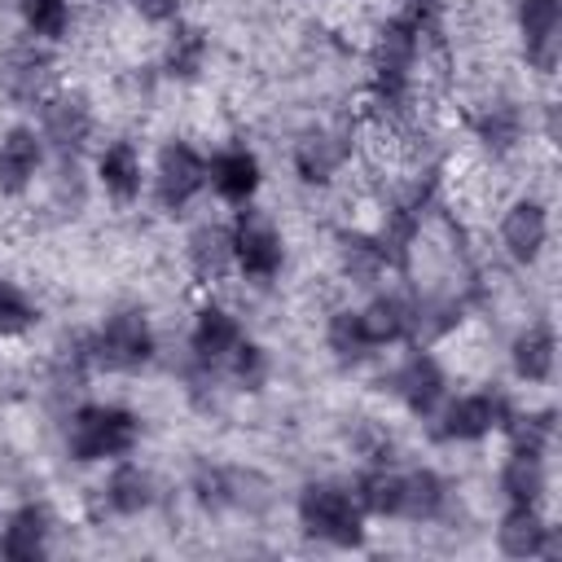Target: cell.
<instances>
[{
	"instance_id": "cell-1",
	"label": "cell",
	"mask_w": 562,
	"mask_h": 562,
	"mask_svg": "<svg viewBox=\"0 0 562 562\" xmlns=\"http://www.w3.org/2000/svg\"><path fill=\"white\" fill-rule=\"evenodd\" d=\"M140 435H145L140 417L114 400H83L66 413V426H61L66 457L79 465H110L119 457H132Z\"/></svg>"
},
{
	"instance_id": "cell-2",
	"label": "cell",
	"mask_w": 562,
	"mask_h": 562,
	"mask_svg": "<svg viewBox=\"0 0 562 562\" xmlns=\"http://www.w3.org/2000/svg\"><path fill=\"white\" fill-rule=\"evenodd\" d=\"M294 518L307 540L329 544V549H360L364 544V509L351 492V483L338 479H312L294 496Z\"/></svg>"
},
{
	"instance_id": "cell-3",
	"label": "cell",
	"mask_w": 562,
	"mask_h": 562,
	"mask_svg": "<svg viewBox=\"0 0 562 562\" xmlns=\"http://www.w3.org/2000/svg\"><path fill=\"white\" fill-rule=\"evenodd\" d=\"M154 356H158V334H154V321L145 316V307H114L88 334V360L101 373L132 378V373L149 369Z\"/></svg>"
},
{
	"instance_id": "cell-4",
	"label": "cell",
	"mask_w": 562,
	"mask_h": 562,
	"mask_svg": "<svg viewBox=\"0 0 562 562\" xmlns=\"http://www.w3.org/2000/svg\"><path fill=\"white\" fill-rule=\"evenodd\" d=\"M40 140L48 149V158H83L92 149L97 136V105L83 88H53L40 105Z\"/></svg>"
},
{
	"instance_id": "cell-5",
	"label": "cell",
	"mask_w": 562,
	"mask_h": 562,
	"mask_svg": "<svg viewBox=\"0 0 562 562\" xmlns=\"http://www.w3.org/2000/svg\"><path fill=\"white\" fill-rule=\"evenodd\" d=\"M149 193H154L158 211L184 215L206 193V154L184 136L162 140L154 154V167H149Z\"/></svg>"
},
{
	"instance_id": "cell-6",
	"label": "cell",
	"mask_w": 562,
	"mask_h": 562,
	"mask_svg": "<svg viewBox=\"0 0 562 562\" xmlns=\"http://www.w3.org/2000/svg\"><path fill=\"white\" fill-rule=\"evenodd\" d=\"M228 228H233V272L250 285H272L285 268V237L277 220L250 202V206H237Z\"/></svg>"
},
{
	"instance_id": "cell-7",
	"label": "cell",
	"mask_w": 562,
	"mask_h": 562,
	"mask_svg": "<svg viewBox=\"0 0 562 562\" xmlns=\"http://www.w3.org/2000/svg\"><path fill=\"white\" fill-rule=\"evenodd\" d=\"M509 417H514V404L501 386H483V391H465V395L448 391V400L430 417V430L439 443H479V439L505 430Z\"/></svg>"
},
{
	"instance_id": "cell-8",
	"label": "cell",
	"mask_w": 562,
	"mask_h": 562,
	"mask_svg": "<svg viewBox=\"0 0 562 562\" xmlns=\"http://www.w3.org/2000/svg\"><path fill=\"white\" fill-rule=\"evenodd\" d=\"M386 391L417 417V422H430L435 408L448 400V373L439 364L435 351H426L422 342H408V351L391 364L386 373Z\"/></svg>"
},
{
	"instance_id": "cell-9",
	"label": "cell",
	"mask_w": 562,
	"mask_h": 562,
	"mask_svg": "<svg viewBox=\"0 0 562 562\" xmlns=\"http://www.w3.org/2000/svg\"><path fill=\"white\" fill-rule=\"evenodd\" d=\"M53 79H57V57H53V44H40V40H22V44H9L0 53V92L18 105H40L48 92H53Z\"/></svg>"
},
{
	"instance_id": "cell-10",
	"label": "cell",
	"mask_w": 562,
	"mask_h": 562,
	"mask_svg": "<svg viewBox=\"0 0 562 562\" xmlns=\"http://www.w3.org/2000/svg\"><path fill=\"white\" fill-rule=\"evenodd\" d=\"M522 57L536 75H553L562 57V0H514Z\"/></svg>"
},
{
	"instance_id": "cell-11",
	"label": "cell",
	"mask_w": 562,
	"mask_h": 562,
	"mask_svg": "<svg viewBox=\"0 0 562 562\" xmlns=\"http://www.w3.org/2000/svg\"><path fill=\"white\" fill-rule=\"evenodd\" d=\"M48 149L35 123H13L0 132V198H22L44 180Z\"/></svg>"
},
{
	"instance_id": "cell-12",
	"label": "cell",
	"mask_w": 562,
	"mask_h": 562,
	"mask_svg": "<svg viewBox=\"0 0 562 562\" xmlns=\"http://www.w3.org/2000/svg\"><path fill=\"white\" fill-rule=\"evenodd\" d=\"M206 189L224 206H250L263 189V162L246 145H224L206 158Z\"/></svg>"
},
{
	"instance_id": "cell-13",
	"label": "cell",
	"mask_w": 562,
	"mask_h": 562,
	"mask_svg": "<svg viewBox=\"0 0 562 562\" xmlns=\"http://www.w3.org/2000/svg\"><path fill=\"white\" fill-rule=\"evenodd\" d=\"M246 338L241 321L224 307V303H202L193 312V325H189V364L193 369H206V373H220L224 360L237 351V342Z\"/></svg>"
},
{
	"instance_id": "cell-14",
	"label": "cell",
	"mask_w": 562,
	"mask_h": 562,
	"mask_svg": "<svg viewBox=\"0 0 562 562\" xmlns=\"http://www.w3.org/2000/svg\"><path fill=\"white\" fill-rule=\"evenodd\" d=\"M496 237H501V250L509 263L531 268L549 246V206L540 198H527V193L514 198L496 224Z\"/></svg>"
},
{
	"instance_id": "cell-15",
	"label": "cell",
	"mask_w": 562,
	"mask_h": 562,
	"mask_svg": "<svg viewBox=\"0 0 562 562\" xmlns=\"http://www.w3.org/2000/svg\"><path fill=\"white\" fill-rule=\"evenodd\" d=\"M92 180L110 202L132 206L149 184V171H145V158L136 149V140H127V136L105 140L97 149V158H92Z\"/></svg>"
},
{
	"instance_id": "cell-16",
	"label": "cell",
	"mask_w": 562,
	"mask_h": 562,
	"mask_svg": "<svg viewBox=\"0 0 562 562\" xmlns=\"http://www.w3.org/2000/svg\"><path fill=\"white\" fill-rule=\"evenodd\" d=\"M97 501L110 518H140L158 501V479H154L149 465H140L132 457H119V461H110V470L97 487Z\"/></svg>"
},
{
	"instance_id": "cell-17",
	"label": "cell",
	"mask_w": 562,
	"mask_h": 562,
	"mask_svg": "<svg viewBox=\"0 0 562 562\" xmlns=\"http://www.w3.org/2000/svg\"><path fill=\"white\" fill-rule=\"evenodd\" d=\"M347 158H351V132L347 127H307L294 140V176L303 184H329Z\"/></svg>"
},
{
	"instance_id": "cell-18",
	"label": "cell",
	"mask_w": 562,
	"mask_h": 562,
	"mask_svg": "<svg viewBox=\"0 0 562 562\" xmlns=\"http://www.w3.org/2000/svg\"><path fill=\"white\" fill-rule=\"evenodd\" d=\"M496 549L505 558H553L558 536L540 505H505V514L496 518Z\"/></svg>"
},
{
	"instance_id": "cell-19",
	"label": "cell",
	"mask_w": 562,
	"mask_h": 562,
	"mask_svg": "<svg viewBox=\"0 0 562 562\" xmlns=\"http://www.w3.org/2000/svg\"><path fill=\"white\" fill-rule=\"evenodd\" d=\"M53 553V518L44 505L26 501L18 509H9V518L0 522V558L9 562H35Z\"/></svg>"
},
{
	"instance_id": "cell-20",
	"label": "cell",
	"mask_w": 562,
	"mask_h": 562,
	"mask_svg": "<svg viewBox=\"0 0 562 562\" xmlns=\"http://www.w3.org/2000/svg\"><path fill=\"white\" fill-rule=\"evenodd\" d=\"M184 263L202 285H215L233 272V228L224 220H198L184 237Z\"/></svg>"
},
{
	"instance_id": "cell-21",
	"label": "cell",
	"mask_w": 562,
	"mask_h": 562,
	"mask_svg": "<svg viewBox=\"0 0 562 562\" xmlns=\"http://www.w3.org/2000/svg\"><path fill=\"white\" fill-rule=\"evenodd\" d=\"M360 316L373 334L378 347H404L413 342V321H417V299L400 294V290H369V299L360 303Z\"/></svg>"
},
{
	"instance_id": "cell-22",
	"label": "cell",
	"mask_w": 562,
	"mask_h": 562,
	"mask_svg": "<svg viewBox=\"0 0 562 562\" xmlns=\"http://www.w3.org/2000/svg\"><path fill=\"white\" fill-rule=\"evenodd\" d=\"M558 364V334L549 321H527L509 342V369L527 386H544Z\"/></svg>"
},
{
	"instance_id": "cell-23",
	"label": "cell",
	"mask_w": 562,
	"mask_h": 562,
	"mask_svg": "<svg viewBox=\"0 0 562 562\" xmlns=\"http://www.w3.org/2000/svg\"><path fill=\"white\" fill-rule=\"evenodd\" d=\"M206 57H211V40L198 22H184L176 18L167 26V40H162V75L176 79V83H189L206 70Z\"/></svg>"
},
{
	"instance_id": "cell-24",
	"label": "cell",
	"mask_w": 562,
	"mask_h": 562,
	"mask_svg": "<svg viewBox=\"0 0 562 562\" xmlns=\"http://www.w3.org/2000/svg\"><path fill=\"white\" fill-rule=\"evenodd\" d=\"M452 505V487L439 470L417 465L404 470V496H400V522H439Z\"/></svg>"
},
{
	"instance_id": "cell-25",
	"label": "cell",
	"mask_w": 562,
	"mask_h": 562,
	"mask_svg": "<svg viewBox=\"0 0 562 562\" xmlns=\"http://www.w3.org/2000/svg\"><path fill=\"white\" fill-rule=\"evenodd\" d=\"M338 268L351 285L360 290H378L386 268H391V250L386 237H369V233H342L338 237Z\"/></svg>"
},
{
	"instance_id": "cell-26",
	"label": "cell",
	"mask_w": 562,
	"mask_h": 562,
	"mask_svg": "<svg viewBox=\"0 0 562 562\" xmlns=\"http://www.w3.org/2000/svg\"><path fill=\"white\" fill-rule=\"evenodd\" d=\"M496 487L505 496V505H544L549 492V457H531V452H505L501 470H496Z\"/></svg>"
},
{
	"instance_id": "cell-27",
	"label": "cell",
	"mask_w": 562,
	"mask_h": 562,
	"mask_svg": "<svg viewBox=\"0 0 562 562\" xmlns=\"http://www.w3.org/2000/svg\"><path fill=\"white\" fill-rule=\"evenodd\" d=\"M325 347H329V356H334L342 369H356V364H364V360H373V356L382 351V347L373 342V334H369L360 307H338V312H329V321H325Z\"/></svg>"
},
{
	"instance_id": "cell-28",
	"label": "cell",
	"mask_w": 562,
	"mask_h": 562,
	"mask_svg": "<svg viewBox=\"0 0 562 562\" xmlns=\"http://www.w3.org/2000/svg\"><path fill=\"white\" fill-rule=\"evenodd\" d=\"M474 132L479 140L492 149V154H514L522 140H527V119L514 101H492L483 105V114L474 119Z\"/></svg>"
},
{
	"instance_id": "cell-29",
	"label": "cell",
	"mask_w": 562,
	"mask_h": 562,
	"mask_svg": "<svg viewBox=\"0 0 562 562\" xmlns=\"http://www.w3.org/2000/svg\"><path fill=\"white\" fill-rule=\"evenodd\" d=\"M18 22H22V31L31 40L61 44L70 35L75 9H70V0H18Z\"/></svg>"
},
{
	"instance_id": "cell-30",
	"label": "cell",
	"mask_w": 562,
	"mask_h": 562,
	"mask_svg": "<svg viewBox=\"0 0 562 562\" xmlns=\"http://www.w3.org/2000/svg\"><path fill=\"white\" fill-rule=\"evenodd\" d=\"M220 378H228V382H233V391H246V395L263 391V386H268V378H272V356H268V347H263V342H255V338H241V342H237V351L224 360Z\"/></svg>"
},
{
	"instance_id": "cell-31",
	"label": "cell",
	"mask_w": 562,
	"mask_h": 562,
	"mask_svg": "<svg viewBox=\"0 0 562 562\" xmlns=\"http://www.w3.org/2000/svg\"><path fill=\"white\" fill-rule=\"evenodd\" d=\"M44 180H48V202H53L57 215H66V220L83 215V206H88V176H83L79 158H53V171Z\"/></svg>"
},
{
	"instance_id": "cell-32",
	"label": "cell",
	"mask_w": 562,
	"mask_h": 562,
	"mask_svg": "<svg viewBox=\"0 0 562 562\" xmlns=\"http://www.w3.org/2000/svg\"><path fill=\"white\" fill-rule=\"evenodd\" d=\"M40 303L26 285L0 277V338H26L40 325Z\"/></svg>"
},
{
	"instance_id": "cell-33",
	"label": "cell",
	"mask_w": 562,
	"mask_h": 562,
	"mask_svg": "<svg viewBox=\"0 0 562 562\" xmlns=\"http://www.w3.org/2000/svg\"><path fill=\"white\" fill-rule=\"evenodd\" d=\"M127 9L149 26H171L184 9V0H127Z\"/></svg>"
}]
</instances>
